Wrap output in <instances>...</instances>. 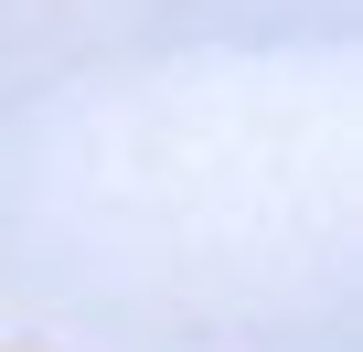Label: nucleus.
Listing matches in <instances>:
<instances>
[]
</instances>
